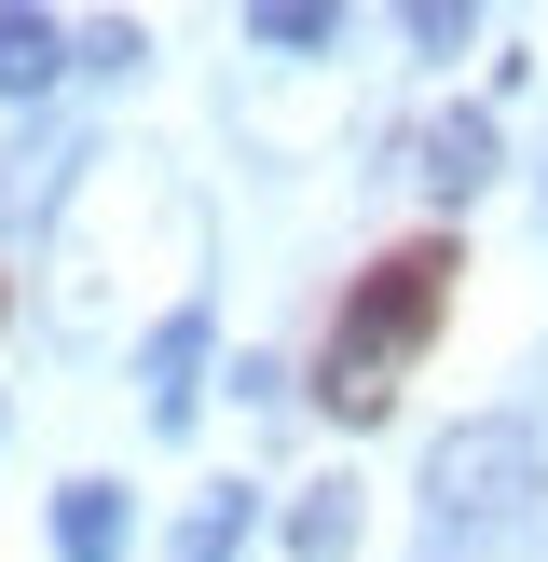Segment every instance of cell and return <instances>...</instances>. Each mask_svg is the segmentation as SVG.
Listing matches in <instances>:
<instances>
[{"mask_svg": "<svg viewBox=\"0 0 548 562\" xmlns=\"http://www.w3.org/2000/svg\"><path fill=\"white\" fill-rule=\"evenodd\" d=\"M55 549H69V562H124V494L69 481V494H55Z\"/></svg>", "mask_w": 548, "mask_h": 562, "instance_id": "5b68a950", "label": "cell"}, {"mask_svg": "<svg viewBox=\"0 0 548 562\" xmlns=\"http://www.w3.org/2000/svg\"><path fill=\"white\" fill-rule=\"evenodd\" d=\"M247 42H274V55H329V42H343V14H316V0H274V14H247Z\"/></svg>", "mask_w": 548, "mask_h": 562, "instance_id": "ba28073f", "label": "cell"}, {"mask_svg": "<svg viewBox=\"0 0 548 562\" xmlns=\"http://www.w3.org/2000/svg\"><path fill=\"white\" fill-rule=\"evenodd\" d=\"M192 371H206V316L179 302V316L151 329V426H179V412H192Z\"/></svg>", "mask_w": 548, "mask_h": 562, "instance_id": "277c9868", "label": "cell"}, {"mask_svg": "<svg viewBox=\"0 0 548 562\" xmlns=\"http://www.w3.org/2000/svg\"><path fill=\"white\" fill-rule=\"evenodd\" d=\"M453 234H411V247H370L343 289V316H329L316 344V412H343V426H384L411 384V357L438 344V316H453Z\"/></svg>", "mask_w": 548, "mask_h": 562, "instance_id": "6da1fadb", "label": "cell"}, {"mask_svg": "<svg viewBox=\"0 0 548 562\" xmlns=\"http://www.w3.org/2000/svg\"><path fill=\"white\" fill-rule=\"evenodd\" d=\"M233 536H247V494L219 481L206 508H192V536H179V562H233Z\"/></svg>", "mask_w": 548, "mask_h": 562, "instance_id": "9c48e42d", "label": "cell"}, {"mask_svg": "<svg viewBox=\"0 0 548 562\" xmlns=\"http://www.w3.org/2000/svg\"><path fill=\"white\" fill-rule=\"evenodd\" d=\"M398 179L480 192V179H493V124H480V110H425V124H398Z\"/></svg>", "mask_w": 548, "mask_h": 562, "instance_id": "3957f363", "label": "cell"}, {"mask_svg": "<svg viewBox=\"0 0 548 562\" xmlns=\"http://www.w3.org/2000/svg\"><path fill=\"white\" fill-rule=\"evenodd\" d=\"M288 549L301 562H343L356 549V481H316V494H301V508H288Z\"/></svg>", "mask_w": 548, "mask_h": 562, "instance_id": "52a82bcc", "label": "cell"}, {"mask_svg": "<svg viewBox=\"0 0 548 562\" xmlns=\"http://www.w3.org/2000/svg\"><path fill=\"white\" fill-rule=\"evenodd\" d=\"M55 69H69V27L55 14H0V97H42Z\"/></svg>", "mask_w": 548, "mask_h": 562, "instance_id": "8992f818", "label": "cell"}, {"mask_svg": "<svg viewBox=\"0 0 548 562\" xmlns=\"http://www.w3.org/2000/svg\"><path fill=\"white\" fill-rule=\"evenodd\" d=\"M535 494H548V453H535L521 412H480V426H453L425 453V521L438 536H493V521H521Z\"/></svg>", "mask_w": 548, "mask_h": 562, "instance_id": "7a4b0ae2", "label": "cell"}]
</instances>
